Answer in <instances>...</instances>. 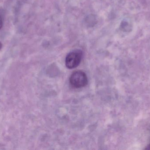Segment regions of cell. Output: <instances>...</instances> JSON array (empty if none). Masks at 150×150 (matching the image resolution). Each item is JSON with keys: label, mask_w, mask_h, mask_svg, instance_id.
Listing matches in <instances>:
<instances>
[{"label": "cell", "mask_w": 150, "mask_h": 150, "mask_svg": "<svg viewBox=\"0 0 150 150\" xmlns=\"http://www.w3.org/2000/svg\"><path fill=\"white\" fill-rule=\"evenodd\" d=\"M3 26V19L0 16V30H1Z\"/></svg>", "instance_id": "3957f363"}, {"label": "cell", "mask_w": 150, "mask_h": 150, "mask_svg": "<svg viewBox=\"0 0 150 150\" xmlns=\"http://www.w3.org/2000/svg\"><path fill=\"white\" fill-rule=\"evenodd\" d=\"M69 82L72 86L75 88L85 87L88 83V78L86 74L82 70L74 71L71 75Z\"/></svg>", "instance_id": "6da1fadb"}, {"label": "cell", "mask_w": 150, "mask_h": 150, "mask_svg": "<svg viewBox=\"0 0 150 150\" xmlns=\"http://www.w3.org/2000/svg\"><path fill=\"white\" fill-rule=\"evenodd\" d=\"M82 56L83 52L81 50L77 49L70 52L66 57V67L70 69L76 68L81 62Z\"/></svg>", "instance_id": "7a4b0ae2"}]
</instances>
